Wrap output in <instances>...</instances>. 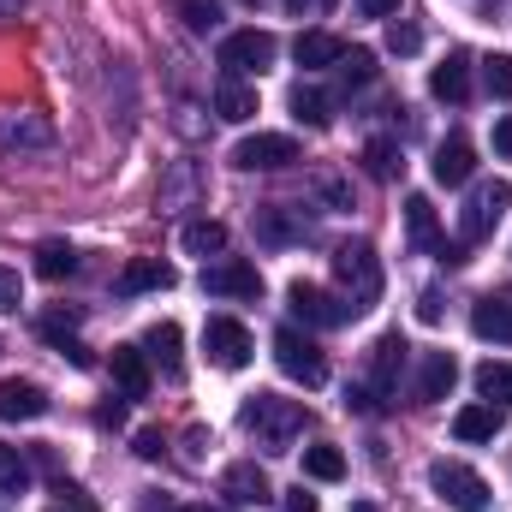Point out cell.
<instances>
[{
  "instance_id": "obj_1",
  "label": "cell",
  "mask_w": 512,
  "mask_h": 512,
  "mask_svg": "<svg viewBox=\"0 0 512 512\" xmlns=\"http://www.w3.org/2000/svg\"><path fill=\"white\" fill-rule=\"evenodd\" d=\"M239 423L256 435V447L286 453V447L304 435V405H298V399H280V393H251L245 411H239Z\"/></svg>"
},
{
  "instance_id": "obj_2",
  "label": "cell",
  "mask_w": 512,
  "mask_h": 512,
  "mask_svg": "<svg viewBox=\"0 0 512 512\" xmlns=\"http://www.w3.org/2000/svg\"><path fill=\"white\" fill-rule=\"evenodd\" d=\"M405 352H411V346H405L399 334H382V340L370 346V364H364V382L352 387L346 399H352L358 411H382L387 399L399 393V370H405Z\"/></svg>"
},
{
  "instance_id": "obj_3",
  "label": "cell",
  "mask_w": 512,
  "mask_h": 512,
  "mask_svg": "<svg viewBox=\"0 0 512 512\" xmlns=\"http://www.w3.org/2000/svg\"><path fill=\"white\" fill-rule=\"evenodd\" d=\"M334 274H340L352 310H370V304L382 298V262H376V251H370L364 239H352V245L334 251Z\"/></svg>"
},
{
  "instance_id": "obj_4",
  "label": "cell",
  "mask_w": 512,
  "mask_h": 512,
  "mask_svg": "<svg viewBox=\"0 0 512 512\" xmlns=\"http://www.w3.org/2000/svg\"><path fill=\"white\" fill-rule=\"evenodd\" d=\"M429 489L453 512H489V483L471 465H459V459H435L429 465Z\"/></svg>"
},
{
  "instance_id": "obj_5",
  "label": "cell",
  "mask_w": 512,
  "mask_h": 512,
  "mask_svg": "<svg viewBox=\"0 0 512 512\" xmlns=\"http://www.w3.org/2000/svg\"><path fill=\"white\" fill-rule=\"evenodd\" d=\"M512 209V185L507 179H483L477 191H471V203H465V215H459V233H465V245H483L495 227H501V215Z\"/></svg>"
},
{
  "instance_id": "obj_6",
  "label": "cell",
  "mask_w": 512,
  "mask_h": 512,
  "mask_svg": "<svg viewBox=\"0 0 512 512\" xmlns=\"http://www.w3.org/2000/svg\"><path fill=\"white\" fill-rule=\"evenodd\" d=\"M286 304H292V316H298L304 328H346V322L358 316L346 298H334V292H322V286H310V280H292V286H286Z\"/></svg>"
},
{
  "instance_id": "obj_7",
  "label": "cell",
  "mask_w": 512,
  "mask_h": 512,
  "mask_svg": "<svg viewBox=\"0 0 512 512\" xmlns=\"http://www.w3.org/2000/svg\"><path fill=\"white\" fill-rule=\"evenodd\" d=\"M274 364H280L292 382H304V387L328 382V358H322V352H316V340H310V334H298V328H280V334H274Z\"/></svg>"
},
{
  "instance_id": "obj_8",
  "label": "cell",
  "mask_w": 512,
  "mask_h": 512,
  "mask_svg": "<svg viewBox=\"0 0 512 512\" xmlns=\"http://www.w3.org/2000/svg\"><path fill=\"white\" fill-rule=\"evenodd\" d=\"M203 352L215 370H245L251 364V328L233 322V316H209L203 322Z\"/></svg>"
},
{
  "instance_id": "obj_9",
  "label": "cell",
  "mask_w": 512,
  "mask_h": 512,
  "mask_svg": "<svg viewBox=\"0 0 512 512\" xmlns=\"http://www.w3.org/2000/svg\"><path fill=\"white\" fill-rule=\"evenodd\" d=\"M292 161H298V143L286 131H256L233 149V167H245V173H274V167H292Z\"/></svg>"
},
{
  "instance_id": "obj_10",
  "label": "cell",
  "mask_w": 512,
  "mask_h": 512,
  "mask_svg": "<svg viewBox=\"0 0 512 512\" xmlns=\"http://www.w3.org/2000/svg\"><path fill=\"white\" fill-rule=\"evenodd\" d=\"M203 292L209 298H262V274L245 256H221V262L203 268Z\"/></svg>"
},
{
  "instance_id": "obj_11",
  "label": "cell",
  "mask_w": 512,
  "mask_h": 512,
  "mask_svg": "<svg viewBox=\"0 0 512 512\" xmlns=\"http://www.w3.org/2000/svg\"><path fill=\"white\" fill-rule=\"evenodd\" d=\"M274 54H280V42L268 36V30H233V36H221V66L227 72H262V66H274Z\"/></svg>"
},
{
  "instance_id": "obj_12",
  "label": "cell",
  "mask_w": 512,
  "mask_h": 512,
  "mask_svg": "<svg viewBox=\"0 0 512 512\" xmlns=\"http://www.w3.org/2000/svg\"><path fill=\"white\" fill-rule=\"evenodd\" d=\"M185 340H179V322H149L143 328V358L161 370V376H179L185 370V352H179Z\"/></svg>"
},
{
  "instance_id": "obj_13",
  "label": "cell",
  "mask_w": 512,
  "mask_h": 512,
  "mask_svg": "<svg viewBox=\"0 0 512 512\" xmlns=\"http://www.w3.org/2000/svg\"><path fill=\"white\" fill-rule=\"evenodd\" d=\"M179 274H173V262H161V256H137V262H126V274L114 280V292L120 298H137V292H167Z\"/></svg>"
},
{
  "instance_id": "obj_14",
  "label": "cell",
  "mask_w": 512,
  "mask_h": 512,
  "mask_svg": "<svg viewBox=\"0 0 512 512\" xmlns=\"http://www.w3.org/2000/svg\"><path fill=\"white\" fill-rule=\"evenodd\" d=\"M471 334H477V340H501V346H512V298L507 292H489V298L471 304Z\"/></svg>"
},
{
  "instance_id": "obj_15",
  "label": "cell",
  "mask_w": 512,
  "mask_h": 512,
  "mask_svg": "<svg viewBox=\"0 0 512 512\" xmlns=\"http://www.w3.org/2000/svg\"><path fill=\"white\" fill-rule=\"evenodd\" d=\"M292 60H298L304 72H322V66H340V60H346V42H340V36H328V30H298Z\"/></svg>"
},
{
  "instance_id": "obj_16",
  "label": "cell",
  "mask_w": 512,
  "mask_h": 512,
  "mask_svg": "<svg viewBox=\"0 0 512 512\" xmlns=\"http://www.w3.org/2000/svg\"><path fill=\"white\" fill-rule=\"evenodd\" d=\"M459 382V364H453V352H423V364H417V399L423 405H435V399H447Z\"/></svg>"
},
{
  "instance_id": "obj_17",
  "label": "cell",
  "mask_w": 512,
  "mask_h": 512,
  "mask_svg": "<svg viewBox=\"0 0 512 512\" xmlns=\"http://www.w3.org/2000/svg\"><path fill=\"white\" fill-rule=\"evenodd\" d=\"M0 417L6 423H36V417H48V393L36 382H0Z\"/></svg>"
},
{
  "instance_id": "obj_18",
  "label": "cell",
  "mask_w": 512,
  "mask_h": 512,
  "mask_svg": "<svg viewBox=\"0 0 512 512\" xmlns=\"http://www.w3.org/2000/svg\"><path fill=\"white\" fill-rule=\"evenodd\" d=\"M215 114H221L227 126H245V120H256V90L239 78V72H227V78L215 84Z\"/></svg>"
},
{
  "instance_id": "obj_19",
  "label": "cell",
  "mask_w": 512,
  "mask_h": 512,
  "mask_svg": "<svg viewBox=\"0 0 512 512\" xmlns=\"http://www.w3.org/2000/svg\"><path fill=\"white\" fill-rule=\"evenodd\" d=\"M429 96H435V102H465V96H471V54H447V60L429 72Z\"/></svg>"
},
{
  "instance_id": "obj_20",
  "label": "cell",
  "mask_w": 512,
  "mask_h": 512,
  "mask_svg": "<svg viewBox=\"0 0 512 512\" xmlns=\"http://www.w3.org/2000/svg\"><path fill=\"white\" fill-rule=\"evenodd\" d=\"M429 167H435V179H441V185H465V179L477 173V149H471L465 137H447V143L435 149V161H429Z\"/></svg>"
},
{
  "instance_id": "obj_21",
  "label": "cell",
  "mask_w": 512,
  "mask_h": 512,
  "mask_svg": "<svg viewBox=\"0 0 512 512\" xmlns=\"http://www.w3.org/2000/svg\"><path fill=\"white\" fill-rule=\"evenodd\" d=\"M108 370H114V382H120L126 399H143L149 393V358H143V346H114Z\"/></svg>"
},
{
  "instance_id": "obj_22",
  "label": "cell",
  "mask_w": 512,
  "mask_h": 512,
  "mask_svg": "<svg viewBox=\"0 0 512 512\" xmlns=\"http://www.w3.org/2000/svg\"><path fill=\"white\" fill-rule=\"evenodd\" d=\"M405 233H411V245H417V251L441 256V245H447V239H441V227H435V203H429V197H405Z\"/></svg>"
},
{
  "instance_id": "obj_23",
  "label": "cell",
  "mask_w": 512,
  "mask_h": 512,
  "mask_svg": "<svg viewBox=\"0 0 512 512\" xmlns=\"http://www.w3.org/2000/svg\"><path fill=\"white\" fill-rule=\"evenodd\" d=\"M221 489L239 501V507H262L274 489H268V477H262V465H227V477H221Z\"/></svg>"
},
{
  "instance_id": "obj_24",
  "label": "cell",
  "mask_w": 512,
  "mask_h": 512,
  "mask_svg": "<svg viewBox=\"0 0 512 512\" xmlns=\"http://www.w3.org/2000/svg\"><path fill=\"white\" fill-rule=\"evenodd\" d=\"M72 328H78V316H72V310H48V316H42V340H48V346H60L78 370H90V352L72 340Z\"/></svg>"
},
{
  "instance_id": "obj_25",
  "label": "cell",
  "mask_w": 512,
  "mask_h": 512,
  "mask_svg": "<svg viewBox=\"0 0 512 512\" xmlns=\"http://www.w3.org/2000/svg\"><path fill=\"white\" fill-rule=\"evenodd\" d=\"M495 429H501V411H495V405H465V411L453 417V435H459V441H495Z\"/></svg>"
},
{
  "instance_id": "obj_26",
  "label": "cell",
  "mask_w": 512,
  "mask_h": 512,
  "mask_svg": "<svg viewBox=\"0 0 512 512\" xmlns=\"http://www.w3.org/2000/svg\"><path fill=\"white\" fill-rule=\"evenodd\" d=\"M304 477H316V483H340V477H346V453H340L334 441L304 447Z\"/></svg>"
},
{
  "instance_id": "obj_27",
  "label": "cell",
  "mask_w": 512,
  "mask_h": 512,
  "mask_svg": "<svg viewBox=\"0 0 512 512\" xmlns=\"http://www.w3.org/2000/svg\"><path fill=\"white\" fill-rule=\"evenodd\" d=\"M292 114H298L304 126H316V131L334 126V102H328L316 84H298V90H292Z\"/></svg>"
},
{
  "instance_id": "obj_28",
  "label": "cell",
  "mask_w": 512,
  "mask_h": 512,
  "mask_svg": "<svg viewBox=\"0 0 512 512\" xmlns=\"http://www.w3.org/2000/svg\"><path fill=\"white\" fill-rule=\"evenodd\" d=\"M36 274H42V280H72V274H78V251L60 245V239L36 245Z\"/></svg>"
},
{
  "instance_id": "obj_29",
  "label": "cell",
  "mask_w": 512,
  "mask_h": 512,
  "mask_svg": "<svg viewBox=\"0 0 512 512\" xmlns=\"http://www.w3.org/2000/svg\"><path fill=\"white\" fill-rule=\"evenodd\" d=\"M179 245L191 256H221L227 251V227H221V221H191V227L179 233Z\"/></svg>"
},
{
  "instance_id": "obj_30",
  "label": "cell",
  "mask_w": 512,
  "mask_h": 512,
  "mask_svg": "<svg viewBox=\"0 0 512 512\" xmlns=\"http://www.w3.org/2000/svg\"><path fill=\"white\" fill-rule=\"evenodd\" d=\"M477 393H483V405L507 411L512 405V364H483L477 370Z\"/></svg>"
},
{
  "instance_id": "obj_31",
  "label": "cell",
  "mask_w": 512,
  "mask_h": 512,
  "mask_svg": "<svg viewBox=\"0 0 512 512\" xmlns=\"http://www.w3.org/2000/svg\"><path fill=\"white\" fill-rule=\"evenodd\" d=\"M24 489H30V465H24L18 447L0 441V495H24Z\"/></svg>"
},
{
  "instance_id": "obj_32",
  "label": "cell",
  "mask_w": 512,
  "mask_h": 512,
  "mask_svg": "<svg viewBox=\"0 0 512 512\" xmlns=\"http://www.w3.org/2000/svg\"><path fill=\"white\" fill-rule=\"evenodd\" d=\"M0 143H30V149H42L48 143V126L42 120H30V114H0Z\"/></svg>"
},
{
  "instance_id": "obj_33",
  "label": "cell",
  "mask_w": 512,
  "mask_h": 512,
  "mask_svg": "<svg viewBox=\"0 0 512 512\" xmlns=\"http://www.w3.org/2000/svg\"><path fill=\"white\" fill-rule=\"evenodd\" d=\"M256 233H262L268 245H286V239H304L310 227H292V221H286L280 209H262V221H256Z\"/></svg>"
},
{
  "instance_id": "obj_34",
  "label": "cell",
  "mask_w": 512,
  "mask_h": 512,
  "mask_svg": "<svg viewBox=\"0 0 512 512\" xmlns=\"http://www.w3.org/2000/svg\"><path fill=\"white\" fill-rule=\"evenodd\" d=\"M483 84H489V96H495V102H507V96H512V54L483 60Z\"/></svg>"
},
{
  "instance_id": "obj_35",
  "label": "cell",
  "mask_w": 512,
  "mask_h": 512,
  "mask_svg": "<svg viewBox=\"0 0 512 512\" xmlns=\"http://www.w3.org/2000/svg\"><path fill=\"white\" fill-rule=\"evenodd\" d=\"M340 78H346V84H370V78H376V54H370V48H346Z\"/></svg>"
},
{
  "instance_id": "obj_36",
  "label": "cell",
  "mask_w": 512,
  "mask_h": 512,
  "mask_svg": "<svg viewBox=\"0 0 512 512\" xmlns=\"http://www.w3.org/2000/svg\"><path fill=\"white\" fill-rule=\"evenodd\" d=\"M173 6H179V18H185L191 30H215V24H221V6H215V0H173Z\"/></svg>"
},
{
  "instance_id": "obj_37",
  "label": "cell",
  "mask_w": 512,
  "mask_h": 512,
  "mask_svg": "<svg viewBox=\"0 0 512 512\" xmlns=\"http://www.w3.org/2000/svg\"><path fill=\"white\" fill-rule=\"evenodd\" d=\"M18 304H24V280H18V268L0 262V316H12Z\"/></svg>"
},
{
  "instance_id": "obj_38",
  "label": "cell",
  "mask_w": 512,
  "mask_h": 512,
  "mask_svg": "<svg viewBox=\"0 0 512 512\" xmlns=\"http://www.w3.org/2000/svg\"><path fill=\"white\" fill-rule=\"evenodd\" d=\"M387 48L393 54H417L423 48V30L417 24H387Z\"/></svg>"
},
{
  "instance_id": "obj_39",
  "label": "cell",
  "mask_w": 512,
  "mask_h": 512,
  "mask_svg": "<svg viewBox=\"0 0 512 512\" xmlns=\"http://www.w3.org/2000/svg\"><path fill=\"white\" fill-rule=\"evenodd\" d=\"M364 161H370V173H376V179H393V173H399L393 143H370V149H364Z\"/></svg>"
},
{
  "instance_id": "obj_40",
  "label": "cell",
  "mask_w": 512,
  "mask_h": 512,
  "mask_svg": "<svg viewBox=\"0 0 512 512\" xmlns=\"http://www.w3.org/2000/svg\"><path fill=\"white\" fill-rule=\"evenodd\" d=\"M137 459H161V429H137Z\"/></svg>"
},
{
  "instance_id": "obj_41",
  "label": "cell",
  "mask_w": 512,
  "mask_h": 512,
  "mask_svg": "<svg viewBox=\"0 0 512 512\" xmlns=\"http://www.w3.org/2000/svg\"><path fill=\"white\" fill-rule=\"evenodd\" d=\"M60 495H66V501H54L48 512H96L90 501H84V495H78V489H60Z\"/></svg>"
},
{
  "instance_id": "obj_42",
  "label": "cell",
  "mask_w": 512,
  "mask_h": 512,
  "mask_svg": "<svg viewBox=\"0 0 512 512\" xmlns=\"http://www.w3.org/2000/svg\"><path fill=\"white\" fill-rule=\"evenodd\" d=\"M358 12H364V18H393L399 0H358Z\"/></svg>"
},
{
  "instance_id": "obj_43",
  "label": "cell",
  "mask_w": 512,
  "mask_h": 512,
  "mask_svg": "<svg viewBox=\"0 0 512 512\" xmlns=\"http://www.w3.org/2000/svg\"><path fill=\"white\" fill-rule=\"evenodd\" d=\"M495 155H512V114L495 120Z\"/></svg>"
},
{
  "instance_id": "obj_44",
  "label": "cell",
  "mask_w": 512,
  "mask_h": 512,
  "mask_svg": "<svg viewBox=\"0 0 512 512\" xmlns=\"http://www.w3.org/2000/svg\"><path fill=\"white\" fill-rule=\"evenodd\" d=\"M417 316H423V322H441V292H423V298H417Z\"/></svg>"
},
{
  "instance_id": "obj_45",
  "label": "cell",
  "mask_w": 512,
  "mask_h": 512,
  "mask_svg": "<svg viewBox=\"0 0 512 512\" xmlns=\"http://www.w3.org/2000/svg\"><path fill=\"white\" fill-rule=\"evenodd\" d=\"M280 512H316V495H304V489H292V495L280 501Z\"/></svg>"
},
{
  "instance_id": "obj_46",
  "label": "cell",
  "mask_w": 512,
  "mask_h": 512,
  "mask_svg": "<svg viewBox=\"0 0 512 512\" xmlns=\"http://www.w3.org/2000/svg\"><path fill=\"white\" fill-rule=\"evenodd\" d=\"M328 6H334V0H292V12H298V18H304V12H328Z\"/></svg>"
},
{
  "instance_id": "obj_47",
  "label": "cell",
  "mask_w": 512,
  "mask_h": 512,
  "mask_svg": "<svg viewBox=\"0 0 512 512\" xmlns=\"http://www.w3.org/2000/svg\"><path fill=\"white\" fill-rule=\"evenodd\" d=\"M179 512H221V507H179Z\"/></svg>"
}]
</instances>
